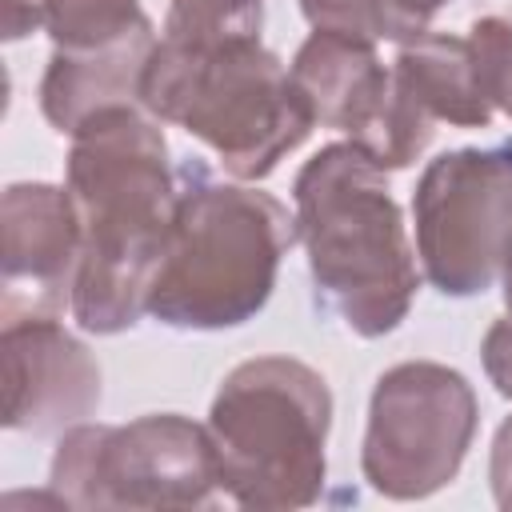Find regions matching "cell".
Returning <instances> with one entry per match:
<instances>
[{
  "instance_id": "cell-1",
  "label": "cell",
  "mask_w": 512,
  "mask_h": 512,
  "mask_svg": "<svg viewBox=\"0 0 512 512\" xmlns=\"http://www.w3.org/2000/svg\"><path fill=\"white\" fill-rule=\"evenodd\" d=\"M260 32L264 0H172L140 80V108L208 144L244 184L276 172L316 128Z\"/></svg>"
},
{
  "instance_id": "cell-2",
  "label": "cell",
  "mask_w": 512,
  "mask_h": 512,
  "mask_svg": "<svg viewBox=\"0 0 512 512\" xmlns=\"http://www.w3.org/2000/svg\"><path fill=\"white\" fill-rule=\"evenodd\" d=\"M64 188L80 216V268L68 308L84 332H128L148 304L180 200L160 120L140 104L84 120L72 132Z\"/></svg>"
},
{
  "instance_id": "cell-3",
  "label": "cell",
  "mask_w": 512,
  "mask_h": 512,
  "mask_svg": "<svg viewBox=\"0 0 512 512\" xmlns=\"http://www.w3.org/2000/svg\"><path fill=\"white\" fill-rule=\"evenodd\" d=\"M292 204L316 300L364 340L400 328L420 272L384 168L352 140L328 144L296 172Z\"/></svg>"
},
{
  "instance_id": "cell-4",
  "label": "cell",
  "mask_w": 512,
  "mask_h": 512,
  "mask_svg": "<svg viewBox=\"0 0 512 512\" xmlns=\"http://www.w3.org/2000/svg\"><path fill=\"white\" fill-rule=\"evenodd\" d=\"M296 240V216L276 196L244 180H196L176 200L144 312L184 332L240 328L268 304L280 256Z\"/></svg>"
},
{
  "instance_id": "cell-5",
  "label": "cell",
  "mask_w": 512,
  "mask_h": 512,
  "mask_svg": "<svg viewBox=\"0 0 512 512\" xmlns=\"http://www.w3.org/2000/svg\"><path fill=\"white\" fill-rule=\"evenodd\" d=\"M332 392L328 380L292 356L236 364L208 412L220 488L256 512L308 508L328 476Z\"/></svg>"
},
{
  "instance_id": "cell-6",
  "label": "cell",
  "mask_w": 512,
  "mask_h": 512,
  "mask_svg": "<svg viewBox=\"0 0 512 512\" xmlns=\"http://www.w3.org/2000/svg\"><path fill=\"white\" fill-rule=\"evenodd\" d=\"M52 496L68 508H208L220 488L208 424L152 412L132 424H76L52 456Z\"/></svg>"
},
{
  "instance_id": "cell-7",
  "label": "cell",
  "mask_w": 512,
  "mask_h": 512,
  "mask_svg": "<svg viewBox=\"0 0 512 512\" xmlns=\"http://www.w3.org/2000/svg\"><path fill=\"white\" fill-rule=\"evenodd\" d=\"M476 424L480 404L464 372L436 360L392 364L368 400L364 480L388 500H424L456 480Z\"/></svg>"
},
{
  "instance_id": "cell-8",
  "label": "cell",
  "mask_w": 512,
  "mask_h": 512,
  "mask_svg": "<svg viewBox=\"0 0 512 512\" xmlns=\"http://www.w3.org/2000/svg\"><path fill=\"white\" fill-rule=\"evenodd\" d=\"M412 220L416 256L436 292H488L512 252V148L436 156L412 192Z\"/></svg>"
},
{
  "instance_id": "cell-9",
  "label": "cell",
  "mask_w": 512,
  "mask_h": 512,
  "mask_svg": "<svg viewBox=\"0 0 512 512\" xmlns=\"http://www.w3.org/2000/svg\"><path fill=\"white\" fill-rule=\"evenodd\" d=\"M292 80L320 128L348 132L384 172L408 168L428 148L436 120L380 64L376 40L312 28L292 56Z\"/></svg>"
},
{
  "instance_id": "cell-10",
  "label": "cell",
  "mask_w": 512,
  "mask_h": 512,
  "mask_svg": "<svg viewBox=\"0 0 512 512\" xmlns=\"http://www.w3.org/2000/svg\"><path fill=\"white\" fill-rule=\"evenodd\" d=\"M0 348L8 432L56 436L84 424L100 408V364L56 316L8 320Z\"/></svg>"
},
{
  "instance_id": "cell-11",
  "label": "cell",
  "mask_w": 512,
  "mask_h": 512,
  "mask_svg": "<svg viewBox=\"0 0 512 512\" xmlns=\"http://www.w3.org/2000/svg\"><path fill=\"white\" fill-rule=\"evenodd\" d=\"M4 276L0 316H60L72 304L80 268V216L68 188L56 184H8L0 200Z\"/></svg>"
},
{
  "instance_id": "cell-12",
  "label": "cell",
  "mask_w": 512,
  "mask_h": 512,
  "mask_svg": "<svg viewBox=\"0 0 512 512\" xmlns=\"http://www.w3.org/2000/svg\"><path fill=\"white\" fill-rule=\"evenodd\" d=\"M152 20L136 24L132 32L96 44V48H52L44 80H40V112L44 120L72 136L84 120H92L104 108L140 104V80L148 68V56L156 48Z\"/></svg>"
},
{
  "instance_id": "cell-13",
  "label": "cell",
  "mask_w": 512,
  "mask_h": 512,
  "mask_svg": "<svg viewBox=\"0 0 512 512\" xmlns=\"http://www.w3.org/2000/svg\"><path fill=\"white\" fill-rule=\"evenodd\" d=\"M392 76L432 120H448L456 128L492 124V104L480 92L468 36L424 32L404 40L392 60Z\"/></svg>"
},
{
  "instance_id": "cell-14",
  "label": "cell",
  "mask_w": 512,
  "mask_h": 512,
  "mask_svg": "<svg viewBox=\"0 0 512 512\" xmlns=\"http://www.w3.org/2000/svg\"><path fill=\"white\" fill-rule=\"evenodd\" d=\"M448 4L452 0H300V12L312 28L404 44L432 32L436 12Z\"/></svg>"
},
{
  "instance_id": "cell-15",
  "label": "cell",
  "mask_w": 512,
  "mask_h": 512,
  "mask_svg": "<svg viewBox=\"0 0 512 512\" xmlns=\"http://www.w3.org/2000/svg\"><path fill=\"white\" fill-rule=\"evenodd\" d=\"M144 20L148 16L140 12V0H48L44 28L52 36V48L80 52L124 36Z\"/></svg>"
},
{
  "instance_id": "cell-16",
  "label": "cell",
  "mask_w": 512,
  "mask_h": 512,
  "mask_svg": "<svg viewBox=\"0 0 512 512\" xmlns=\"http://www.w3.org/2000/svg\"><path fill=\"white\" fill-rule=\"evenodd\" d=\"M468 48H472V64H476L484 100L512 120V20H504V16L472 20Z\"/></svg>"
},
{
  "instance_id": "cell-17",
  "label": "cell",
  "mask_w": 512,
  "mask_h": 512,
  "mask_svg": "<svg viewBox=\"0 0 512 512\" xmlns=\"http://www.w3.org/2000/svg\"><path fill=\"white\" fill-rule=\"evenodd\" d=\"M480 356H484V372L496 384V392L512 400V304H504V316L488 328Z\"/></svg>"
},
{
  "instance_id": "cell-18",
  "label": "cell",
  "mask_w": 512,
  "mask_h": 512,
  "mask_svg": "<svg viewBox=\"0 0 512 512\" xmlns=\"http://www.w3.org/2000/svg\"><path fill=\"white\" fill-rule=\"evenodd\" d=\"M488 484L492 500L500 508H512V416L496 428L492 436V456H488Z\"/></svg>"
},
{
  "instance_id": "cell-19",
  "label": "cell",
  "mask_w": 512,
  "mask_h": 512,
  "mask_svg": "<svg viewBox=\"0 0 512 512\" xmlns=\"http://www.w3.org/2000/svg\"><path fill=\"white\" fill-rule=\"evenodd\" d=\"M4 40H20L48 20V0H4Z\"/></svg>"
},
{
  "instance_id": "cell-20",
  "label": "cell",
  "mask_w": 512,
  "mask_h": 512,
  "mask_svg": "<svg viewBox=\"0 0 512 512\" xmlns=\"http://www.w3.org/2000/svg\"><path fill=\"white\" fill-rule=\"evenodd\" d=\"M500 284H504V304H512V252H508V264H504Z\"/></svg>"
}]
</instances>
